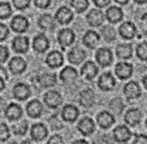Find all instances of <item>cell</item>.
Instances as JSON below:
<instances>
[{"label":"cell","mask_w":147,"mask_h":144,"mask_svg":"<svg viewBox=\"0 0 147 144\" xmlns=\"http://www.w3.org/2000/svg\"><path fill=\"white\" fill-rule=\"evenodd\" d=\"M12 15V7L9 2H0V19H7Z\"/></svg>","instance_id":"37"},{"label":"cell","mask_w":147,"mask_h":144,"mask_svg":"<svg viewBox=\"0 0 147 144\" xmlns=\"http://www.w3.org/2000/svg\"><path fill=\"white\" fill-rule=\"evenodd\" d=\"M27 112L28 115L32 118H40L42 112H43V106L42 103L36 99L31 100L28 105H27Z\"/></svg>","instance_id":"22"},{"label":"cell","mask_w":147,"mask_h":144,"mask_svg":"<svg viewBox=\"0 0 147 144\" xmlns=\"http://www.w3.org/2000/svg\"><path fill=\"white\" fill-rule=\"evenodd\" d=\"M146 127H147V120H146Z\"/></svg>","instance_id":"55"},{"label":"cell","mask_w":147,"mask_h":144,"mask_svg":"<svg viewBox=\"0 0 147 144\" xmlns=\"http://www.w3.org/2000/svg\"><path fill=\"white\" fill-rule=\"evenodd\" d=\"M27 67V63L26 61L22 59V58H19V57H15L10 61L9 63V68L11 70L13 74H22V72H25Z\"/></svg>","instance_id":"21"},{"label":"cell","mask_w":147,"mask_h":144,"mask_svg":"<svg viewBox=\"0 0 147 144\" xmlns=\"http://www.w3.org/2000/svg\"><path fill=\"white\" fill-rule=\"evenodd\" d=\"M0 74H1V77L3 78V79H7V72L4 70V68L2 66H0Z\"/></svg>","instance_id":"49"},{"label":"cell","mask_w":147,"mask_h":144,"mask_svg":"<svg viewBox=\"0 0 147 144\" xmlns=\"http://www.w3.org/2000/svg\"><path fill=\"white\" fill-rule=\"evenodd\" d=\"M114 116L111 114L110 112H107V111H102L101 113L98 114L97 116V123L98 125L101 127V128H109L114 124Z\"/></svg>","instance_id":"24"},{"label":"cell","mask_w":147,"mask_h":144,"mask_svg":"<svg viewBox=\"0 0 147 144\" xmlns=\"http://www.w3.org/2000/svg\"><path fill=\"white\" fill-rule=\"evenodd\" d=\"M31 138L34 141H43L48 136V130L44 124H34L30 131Z\"/></svg>","instance_id":"8"},{"label":"cell","mask_w":147,"mask_h":144,"mask_svg":"<svg viewBox=\"0 0 147 144\" xmlns=\"http://www.w3.org/2000/svg\"><path fill=\"white\" fill-rule=\"evenodd\" d=\"M141 25L143 27V29L147 30V13L142 16V19H141Z\"/></svg>","instance_id":"47"},{"label":"cell","mask_w":147,"mask_h":144,"mask_svg":"<svg viewBox=\"0 0 147 144\" xmlns=\"http://www.w3.org/2000/svg\"><path fill=\"white\" fill-rule=\"evenodd\" d=\"M48 143L49 144H62L64 143L63 139L60 136H52L49 140H48Z\"/></svg>","instance_id":"45"},{"label":"cell","mask_w":147,"mask_h":144,"mask_svg":"<svg viewBox=\"0 0 147 144\" xmlns=\"http://www.w3.org/2000/svg\"><path fill=\"white\" fill-rule=\"evenodd\" d=\"M44 101L49 108H58L62 103V97L57 91H49L45 94Z\"/></svg>","instance_id":"7"},{"label":"cell","mask_w":147,"mask_h":144,"mask_svg":"<svg viewBox=\"0 0 147 144\" xmlns=\"http://www.w3.org/2000/svg\"><path fill=\"white\" fill-rule=\"evenodd\" d=\"M9 58V50L3 45H0V64L4 63Z\"/></svg>","instance_id":"41"},{"label":"cell","mask_w":147,"mask_h":144,"mask_svg":"<svg viewBox=\"0 0 147 144\" xmlns=\"http://www.w3.org/2000/svg\"><path fill=\"white\" fill-rule=\"evenodd\" d=\"M70 4L78 13H82L88 9V0H71Z\"/></svg>","instance_id":"36"},{"label":"cell","mask_w":147,"mask_h":144,"mask_svg":"<svg viewBox=\"0 0 147 144\" xmlns=\"http://www.w3.org/2000/svg\"><path fill=\"white\" fill-rule=\"evenodd\" d=\"M94 4L98 7H107L108 4H110L111 0H93Z\"/></svg>","instance_id":"46"},{"label":"cell","mask_w":147,"mask_h":144,"mask_svg":"<svg viewBox=\"0 0 147 144\" xmlns=\"http://www.w3.org/2000/svg\"><path fill=\"white\" fill-rule=\"evenodd\" d=\"M136 55L140 58L142 61H146L147 60V43L143 42L141 44L138 45L136 47Z\"/></svg>","instance_id":"38"},{"label":"cell","mask_w":147,"mask_h":144,"mask_svg":"<svg viewBox=\"0 0 147 144\" xmlns=\"http://www.w3.org/2000/svg\"><path fill=\"white\" fill-rule=\"evenodd\" d=\"M115 79L110 73H105L100 76L99 80H98V87L102 91H111L114 89L115 87Z\"/></svg>","instance_id":"11"},{"label":"cell","mask_w":147,"mask_h":144,"mask_svg":"<svg viewBox=\"0 0 147 144\" xmlns=\"http://www.w3.org/2000/svg\"><path fill=\"white\" fill-rule=\"evenodd\" d=\"M27 129H28V122L22 120V121H18L13 124L12 126V130L14 135L16 136H22L27 133Z\"/></svg>","instance_id":"33"},{"label":"cell","mask_w":147,"mask_h":144,"mask_svg":"<svg viewBox=\"0 0 147 144\" xmlns=\"http://www.w3.org/2000/svg\"><path fill=\"white\" fill-rule=\"evenodd\" d=\"M55 18H57V20H58L60 24L67 25V24H69V22L73 20L74 14L68 7H60L59 10H58V12L55 13Z\"/></svg>","instance_id":"15"},{"label":"cell","mask_w":147,"mask_h":144,"mask_svg":"<svg viewBox=\"0 0 147 144\" xmlns=\"http://www.w3.org/2000/svg\"><path fill=\"white\" fill-rule=\"evenodd\" d=\"M34 3L37 7L40 9H46L50 4V0H34Z\"/></svg>","instance_id":"43"},{"label":"cell","mask_w":147,"mask_h":144,"mask_svg":"<svg viewBox=\"0 0 147 144\" xmlns=\"http://www.w3.org/2000/svg\"><path fill=\"white\" fill-rule=\"evenodd\" d=\"M131 131L129 130L128 127H126L124 125L117 126L113 131V136L115 141L117 142H121V143H124V142H127V141L130 140L131 138Z\"/></svg>","instance_id":"9"},{"label":"cell","mask_w":147,"mask_h":144,"mask_svg":"<svg viewBox=\"0 0 147 144\" xmlns=\"http://www.w3.org/2000/svg\"><path fill=\"white\" fill-rule=\"evenodd\" d=\"M62 116L66 122H75L79 116V111L73 105H66L62 110Z\"/></svg>","instance_id":"23"},{"label":"cell","mask_w":147,"mask_h":144,"mask_svg":"<svg viewBox=\"0 0 147 144\" xmlns=\"http://www.w3.org/2000/svg\"><path fill=\"white\" fill-rule=\"evenodd\" d=\"M13 95L16 99L18 100H26L31 95V90L25 83H17L13 88Z\"/></svg>","instance_id":"13"},{"label":"cell","mask_w":147,"mask_h":144,"mask_svg":"<svg viewBox=\"0 0 147 144\" xmlns=\"http://www.w3.org/2000/svg\"><path fill=\"white\" fill-rule=\"evenodd\" d=\"M112 52L108 48H100L99 50L96 53V60L100 66L107 67L112 63Z\"/></svg>","instance_id":"3"},{"label":"cell","mask_w":147,"mask_h":144,"mask_svg":"<svg viewBox=\"0 0 147 144\" xmlns=\"http://www.w3.org/2000/svg\"><path fill=\"white\" fill-rule=\"evenodd\" d=\"M143 85H144V87H145V89L147 90V75L143 78Z\"/></svg>","instance_id":"52"},{"label":"cell","mask_w":147,"mask_h":144,"mask_svg":"<svg viewBox=\"0 0 147 144\" xmlns=\"http://www.w3.org/2000/svg\"><path fill=\"white\" fill-rule=\"evenodd\" d=\"M46 63L52 68L60 67L63 64V55L59 51H51L47 55Z\"/></svg>","instance_id":"28"},{"label":"cell","mask_w":147,"mask_h":144,"mask_svg":"<svg viewBox=\"0 0 147 144\" xmlns=\"http://www.w3.org/2000/svg\"><path fill=\"white\" fill-rule=\"evenodd\" d=\"M28 26H29L28 19H27L25 16H22V15L15 16L11 22L12 29H13V31L17 32V33H22V32L27 31Z\"/></svg>","instance_id":"4"},{"label":"cell","mask_w":147,"mask_h":144,"mask_svg":"<svg viewBox=\"0 0 147 144\" xmlns=\"http://www.w3.org/2000/svg\"><path fill=\"white\" fill-rule=\"evenodd\" d=\"M133 48L131 44H119L116 47V55L121 59H130L132 57Z\"/></svg>","instance_id":"30"},{"label":"cell","mask_w":147,"mask_h":144,"mask_svg":"<svg viewBox=\"0 0 147 144\" xmlns=\"http://www.w3.org/2000/svg\"><path fill=\"white\" fill-rule=\"evenodd\" d=\"M58 41H59V44L63 48L71 45L74 43V41H75V33H74V31L71 29H62L59 32Z\"/></svg>","instance_id":"5"},{"label":"cell","mask_w":147,"mask_h":144,"mask_svg":"<svg viewBox=\"0 0 147 144\" xmlns=\"http://www.w3.org/2000/svg\"><path fill=\"white\" fill-rule=\"evenodd\" d=\"M80 105L83 106L84 108H91L94 105L95 101V97H94V93L91 90H84L80 93Z\"/></svg>","instance_id":"29"},{"label":"cell","mask_w":147,"mask_h":144,"mask_svg":"<svg viewBox=\"0 0 147 144\" xmlns=\"http://www.w3.org/2000/svg\"><path fill=\"white\" fill-rule=\"evenodd\" d=\"M78 129L83 136H90L95 130V124L91 118H83L78 123Z\"/></svg>","instance_id":"10"},{"label":"cell","mask_w":147,"mask_h":144,"mask_svg":"<svg viewBox=\"0 0 147 144\" xmlns=\"http://www.w3.org/2000/svg\"><path fill=\"white\" fill-rule=\"evenodd\" d=\"M10 138V129L5 124L1 123L0 124V141L4 142Z\"/></svg>","instance_id":"39"},{"label":"cell","mask_w":147,"mask_h":144,"mask_svg":"<svg viewBox=\"0 0 147 144\" xmlns=\"http://www.w3.org/2000/svg\"><path fill=\"white\" fill-rule=\"evenodd\" d=\"M136 3L139 4H143V3H147V0H134Z\"/></svg>","instance_id":"53"},{"label":"cell","mask_w":147,"mask_h":144,"mask_svg":"<svg viewBox=\"0 0 147 144\" xmlns=\"http://www.w3.org/2000/svg\"><path fill=\"white\" fill-rule=\"evenodd\" d=\"M77 76H78L77 70H75L74 67H70V66H66L60 73L61 80L63 82H65V83H71V82H74L76 80Z\"/></svg>","instance_id":"26"},{"label":"cell","mask_w":147,"mask_h":144,"mask_svg":"<svg viewBox=\"0 0 147 144\" xmlns=\"http://www.w3.org/2000/svg\"><path fill=\"white\" fill-rule=\"evenodd\" d=\"M115 1H116L117 3H119V4H127L129 0H115Z\"/></svg>","instance_id":"51"},{"label":"cell","mask_w":147,"mask_h":144,"mask_svg":"<svg viewBox=\"0 0 147 144\" xmlns=\"http://www.w3.org/2000/svg\"><path fill=\"white\" fill-rule=\"evenodd\" d=\"M99 40H100V37H99V35H98V33L95 32V31L90 30V31H88V32L84 34V37H83V44H84L86 47L93 49V48H95L96 46L98 45Z\"/></svg>","instance_id":"25"},{"label":"cell","mask_w":147,"mask_h":144,"mask_svg":"<svg viewBox=\"0 0 147 144\" xmlns=\"http://www.w3.org/2000/svg\"><path fill=\"white\" fill-rule=\"evenodd\" d=\"M12 48L17 53H25L29 49V39L27 37H16L12 41Z\"/></svg>","instance_id":"2"},{"label":"cell","mask_w":147,"mask_h":144,"mask_svg":"<svg viewBox=\"0 0 147 144\" xmlns=\"http://www.w3.org/2000/svg\"><path fill=\"white\" fill-rule=\"evenodd\" d=\"M85 57H86V53L83 49H81L80 47H75L73 48L69 52H68V55H67V58H68V61H69L71 64H80L83 60L85 59Z\"/></svg>","instance_id":"19"},{"label":"cell","mask_w":147,"mask_h":144,"mask_svg":"<svg viewBox=\"0 0 147 144\" xmlns=\"http://www.w3.org/2000/svg\"><path fill=\"white\" fill-rule=\"evenodd\" d=\"M5 108H7L5 107V101L0 97V115L2 114V112H4Z\"/></svg>","instance_id":"48"},{"label":"cell","mask_w":147,"mask_h":144,"mask_svg":"<svg viewBox=\"0 0 147 144\" xmlns=\"http://www.w3.org/2000/svg\"><path fill=\"white\" fill-rule=\"evenodd\" d=\"M3 89H4V80H3V78L0 76V92Z\"/></svg>","instance_id":"50"},{"label":"cell","mask_w":147,"mask_h":144,"mask_svg":"<svg viewBox=\"0 0 147 144\" xmlns=\"http://www.w3.org/2000/svg\"><path fill=\"white\" fill-rule=\"evenodd\" d=\"M74 143H88V142L84 140H77V141H75Z\"/></svg>","instance_id":"54"},{"label":"cell","mask_w":147,"mask_h":144,"mask_svg":"<svg viewBox=\"0 0 147 144\" xmlns=\"http://www.w3.org/2000/svg\"><path fill=\"white\" fill-rule=\"evenodd\" d=\"M142 116L143 114L139 109H130L125 114V122L129 126H136L138 124H140Z\"/></svg>","instance_id":"16"},{"label":"cell","mask_w":147,"mask_h":144,"mask_svg":"<svg viewBox=\"0 0 147 144\" xmlns=\"http://www.w3.org/2000/svg\"><path fill=\"white\" fill-rule=\"evenodd\" d=\"M118 31H119V34H121L124 39H126V40H131V39H133L134 35H136V28L132 22H124V24H121Z\"/></svg>","instance_id":"20"},{"label":"cell","mask_w":147,"mask_h":144,"mask_svg":"<svg viewBox=\"0 0 147 144\" xmlns=\"http://www.w3.org/2000/svg\"><path fill=\"white\" fill-rule=\"evenodd\" d=\"M38 82L43 88H49L57 83V76L55 74H44L38 78Z\"/></svg>","instance_id":"32"},{"label":"cell","mask_w":147,"mask_h":144,"mask_svg":"<svg viewBox=\"0 0 147 144\" xmlns=\"http://www.w3.org/2000/svg\"><path fill=\"white\" fill-rule=\"evenodd\" d=\"M30 1L31 0H13V3L17 10H26L27 7H29Z\"/></svg>","instance_id":"40"},{"label":"cell","mask_w":147,"mask_h":144,"mask_svg":"<svg viewBox=\"0 0 147 144\" xmlns=\"http://www.w3.org/2000/svg\"><path fill=\"white\" fill-rule=\"evenodd\" d=\"M133 142L136 144H147V136H145V135H136Z\"/></svg>","instance_id":"44"},{"label":"cell","mask_w":147,"mask_h":144,"mask_svg":"<svg viewBox=\"0 0 147 144\" xmlns=\"http://www.w3.org/2000/svg\"><path fill=\"white\" fill-rule=\"evenodd\" d=\"M123 11H121V7H111L107 10V13H106V16H107V19L112 24H116V22H121V18H123Z\"/></svg>","instance_id":"27"},{"label":"cell","mask_w":147,"mask_h":144,"mask_svg":"<svg viewBox=\"0 0 147 144\" xmlns=\"http://www.w3.org/2000/svg\"><path fill=\"white\" fill-rule=\"evenodd\" d=\"M97 74H98V67L92 61H88L84 63V65L81 68V75L88 80H93Z\"/></svg>","instance_id":"14"},{"label":"cell","mask_w":147,"mask_h":144,"mask_svg":"<svg viewBox=\"0 0 147 144\" xmlns=\"http://www.w3.org/2000/svg\"><path fill=\"white\" fill-rule=\"evenodd\" d=\"M86 18H88V22L92 27H99L102 25L103 20H105V16L100 10L94 9V10H91Z\"/></svg>","instance_id":"18"},{"label":"cell","mask_w":147,"mask_h":144,"mask_svg":"<svg viewBox=\"0 0 147 144\" xmlns=\"http://www.w3.org/2000/svg\"><path fill=\"white\" fill-rule=\"evenodd\" d=\"M109 107H110V110L112 112H114L115 114H121L123 110H124V103H123V100L121 98H114L110 101L109 103Z\"/></svg>","instance_id":"34"},{"label":"cell","mask_w":147,"mask_h":144,"mask_svg":"<svg viewBox=\"0 0 147 144\" xmlns=\"http://www.w3.org/2000/svg\"><path fill=\"white\" fill-rule=\"evenodd\" d=\"M9 33H10L9 28L5 25L0 22V41H4L9 37Z\"/></svg>","instance_id":"42"},{"label":"cell","mask_w":147,"mask_h":144,"mask_svg":"<svg viewBox=\"0 0 147 144\" xmlns=\"http://www.w3.org/2000/svg\"><path fill=\"white\" fill-rule=\"evenodd\" d=\"M124 93L128 99H136L141 96V88L134 81H130L124 87Z\"/></svg>","instance_id":"12"},{"label":"cell","mask_w":147,"mask_h":144,"mask_svg":"<svg viewBox=\"0 0 147 144\" xmlns=\"http://www.w3.org/2000/svg\"><path fill=\"white\" fill-rule=\"evenodd\" d=\"M33 49L38 53H43L49 48V41L44 34H40L34 37L33 40Z\"/></svg>","instance_id":"17"},{"label":"cell","mask_w":147,"mask_h":144,"mask_svg":"<svg viewBox=\"0 0 147 144\" xmlns=\"http://www.w3.org/2000/svg\"><path fill=\"white\" fill-rule=\"evenodd\" d=\"M132 73H133L132 65L127 62H119L115 66V74L121 80H125V79H128L129 77H131Z\"/></svg>","instance_id":"1"},{"label":"cell","mask_w":147,"mask_h":144,"mask_svg":"<svg viewBox=\"0 0 147 144\" xmlns=\"http://www.w3.org/2000/svg\"><path fill=\"white\" fill-rule=\"evenodd\" d=\"M101 35L108 42H112L116 39V31L112 26H105L101 29Z\"/></svg>","instance_id":"35"},{"label":"cell","mask_w":147,"mask_h":144,"mask_svg":"<svg viewBox=\"0 0 147 144\" xmlns=\"http://www.w3.org/2000/svg\"><path fill=\"white\" fill-rule=\"evenodd\" d=\"M4 114H5L7 120H10V121H18L22 115V109L17 103H10L5 108Z\"/></svg>","instance_id":"6"},{"label":"cell","mask_w":147,"mask_h":144,"mask_svg":"<svg viewBox=\"0 0 147 144\" xmlns=\"http://www.w3.org/2000/svg\"><path fill=\"white\" fill-rule=\"evenodd\" d=\"M38 26L45 30H53L55 27V19L49 14L42 15L38 19Z\"/></svg>","instance_id":"31"}]
</instances>
